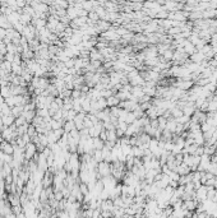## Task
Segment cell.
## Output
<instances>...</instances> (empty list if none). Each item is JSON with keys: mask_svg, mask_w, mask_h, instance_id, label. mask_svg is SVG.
I'll return each mask as SVG.
<instances>
[{"mask_svg": "<svg viewBox=\"0 0 217 218\" xmlns=\"http://www.w3.org/2000/svg\"><path fill=\"white\" fill-rule=\"evenodd\" d=\"M175 120L178 121V122H180V124H186V122H189V121H190V116L181 115V116H179V117H176Z\"/></svg>", "mask_w": 217, "mask_h": 218, "instance_id": "22", "label": "cell"}, {"mask_svg": "<svg viewBox=\"0 0 217 218\" xmlns=\"http://www.w3.org/2000/svg\"><path fill=\"white\" fill-rule=\"evenodd\" d=\"M189 60L192 63H195V64H200L203 60H205V54H202L200 51H195L192 55H189Z\"/></svg>", "mask_w": 217, "mask_h": 218, "instance_id": "8", "label": "cell"}, {"mask_svg": "<svg viewBox=\"0 0 217 218\" xmlns=\"http://www.w3.org/2000/svg\"><path fill=\"white\" fill-rule=\"evenodd\" d=\"M36 153H37L36 144L33 142H28L26 144V147H24V157H26V159H28V161L32 159Z\"/></svg>", "mask_w": 217, "mask_h": 218, "instance_id": "2", "label": "cell"}, {"mask_svg": "<svg viewBox=\"0 0 217 218\" xmlns=\"http://www.w3.org/2000/svg\"><path fill=\"white\" fill-rule=\"evenodd\" d=\"M157 120H158V128H160L161 130H164V129L166 128V124H167V119L164 117V116H158Z\"/></svg>", "mask_w": 217, "mask_h": 218, "instance_id": "19", "label": "cell"}, {"mask_svg": "<svg viewBox=\"0 0 217 218\" xmlns=\"http://www.w3.org/2000/svg\"><path fill=\"white\" fill-rule=\"evenodd\" d=\"M14 55H16V54H12V52H7L5 55H4V60H7V61H10V63H13V60H14Z\"/></svg>", "mask_w": 217, "mask_h": 218, "instance_id": "24", "label": "cell"}, {"mask_svg": "<svg viewBox=\"0 0 217 218\" xmlns=\"http://www.w3.org/2000/svg\"><path fill=\"white\" fill-rule=\"evenodd\" d=\"M181 110H183V114H184V115H186V116H192V115L194 114V111L197 110V107H195V103H194V102L188 101V102L185 103V106L181 108Z\"/></svg>", "mask_w": 217, "mask_h": 218, "instance_id": "5", "label": "cell"}, {"mask_svg": "<svg viewBox=\"0 0 217 218\" xmlns=\"http://www.w3.org/2000/svg\"><path fill=\"white\" fill-rule=\"evenodd\" d=\"M183 49H184V52H186L188 55H192V54H194L195 51H197V49H195V46L189 41L188 38L184 41V45H183Z\"/></svg>", "mask_w": 217, "mask_h": 218, "instance_id": "9", "label": "cell"}, {"mask_svg": "<svg viewBox=\"0 0 217 218\" xmlns=\"http://www.w3.org/2000/svg\"><path fill=\"white\" fill-rule=\"evenodd\" d=\"M88 19L92 21L93 23H96L100 19V17H99V14L94 10H91V12H88Z\"/></svg>", "mask_w": 217, "mask_h": 218, "instance_id": "21", "label": "cell"}, {"mask_svg": "<svg viewBox=\"0 0 217 218\" xmlns=\"http://www.w3.org/2000/svg\"><path fill=\"white\" fill-rule=\"evenodd\" d=\"M2 120H3L4 126H10L12 124H14L16 116H13L12 114H9V115H3V116H2Z\"/></svg>", "mask_w": 217, "mask_h": 218, "instance_id": "11", "label": "cell"}, {"mask_svg": "<svg viewBox=\"0 0 217 218\" xmlns=\"http://www.w3.org/2000/svg\"><path fill=\"white\" fill-rule=\"evenodd\" d=\"M5 37H7V30L0 27V40H4Z\"/></svg>", "mask_w": 217, "mask_h": 218, "instance_id": "25", "label": "cell"}, {"mask_svg": "<svg viewBox=\"0 0 217 218\" xmlns=\"http://www.w3.org/2000/svg\"><path fill=\"white\" fill-rule=\"evenodd\" d=\"M195 199L198 201H203L207 199V186L206 185H200L195 190Z\"/></svg>", "mask_w": 217, "mask_h": 218, "instance_id": "4", "label": "cell"}, {"mask_svg": "<svg viewBox=\"0 0 217 218\" xmlns=\"http://www.w3.org/2000/svg\"><path fill=\"white\" fill-rule=\"evenodd\" d=\"M27 122V120L24 119V116L23 115H21V116H18V117H16V121H14V124L17 125V126H21V125H23V124H26ZM30 124V122H28Z\"/></svg>", "mask_w": 217, "mask_h": 218, "instance_id": "23", "label": "cell"}, {"mask_svg": "<svg viewBox=\"0 0 217 218\" xmlns=\"http://www.w3.org/2000/svg\"><path fill=\"white\" fill-rule=\"evenodd\" d=\"M94 28H96L97 33H104L111 28V23L109 21H105V19H99L94 23Z\"/></svg>", "mask_w": 217, "mask_h": 218, "instance_id": "3", "label": "cell"}, {"mask_svg": "<svg viewBox=\"0 0 217 218\" xmlns=\"http://www.w3.org/2000/svg\"><path fill=\"white\" fill-rule=\"evenodd\" d=\"M96 172H97V179H102L105 176L111 175V162H107V161L99 162L96 167Z\"/></svg>", "mask_w": 217, "mask_h": 218, "instance_id": "1", "label": "cell"}, {"mask_svg": "<svg viewBox=\"0 0 217 218\" xmlns=\"http://www.w3.org/2000/svg\"><path fill=\"white\" fill-rule=\"evenodd\" d=\"M52 182H54V173L50 172V171L47 170V171L45 172V175H44L41 184H42L44 187H49V186H52Z\"/></svg>", "mask_w": 217, "mask_h": 218, "instance_id": "6", "label": "cell"}, {"mask_svg": "<svg viewBox=\"0 0 217 218\" xmlns=\"http://www.w3.org/2000/svg\"><path fill=\"white\" fill-rule=\"evenodd\" d=\"M176 172H178L180 176H181V175H186V173L190 172V167H189V166L186 165V163L181 162L180 165L178 166V168H176Z\"/></svg>", "mask_w": 217, "mask_h": 218, "instance_id": "12", "label": "cell"}, {"mask_svg": "<svg viewBox=\"0 0 217 218\" xmlns=\"http://www.w3.org/2000/svg\"><path fill=\"white\" fill-rule=\"evenodd\" d=\"M23 111H24V106L23 105H16V106L12 107V115L16 116V117L21 116L23 114Z\"/></svg>", "mask_w": 217, "mask_h": 218, "instance_id": "13", "label": "cell"}, {"mask_svg": "<svg viewBox=\"0 0 217 218\" xmlns=\"http://www.w3.org/2000/svg\"><path fill=\"white\" fill-rule=\"evenodd\" d=\"M0 68H2V69H3L5 73H8V74L12 73V63H10V61H7V60L2 61V63H0Z\"/></svg>", "mask_w": 217, "mask_h": 218, "instance_id": "18", "label": "cell"}, {"mask_svg": "<svg viewBox=\"0 0 217 218\" xmlns=\"http://www.w3.org/2000/svg\"><path fill=\"white\" fill-rule=\"evenodd\" d=\"M203 147H205V154H208V156H213V154L216 153V147H217V144H211V145H207V144H205Z\"/></svg>", "mask_w": 217, "mask_h": 218, "instance_id": "16", "label": "cell"}, {"mask_svg": "<svg viewBox=\"0 0 217 218\" xmlns=\"http://www.w3.org/2000/svg\"><path fill=\"white\" fill-rule=\"evenodd\" d=\"M27 134L30 135V137L32 138L33 135H36L37 134V130H36V126H35V124H28V128H27Z\"/></svg>", "mask_w": 217, "mask_h": 218, "instance_id": "20", "label": "cell"}, {"mask_svg": "<svg viewBox=\"0 0 217 218\" xmlns=\"http://www.w3.org/2000/svg\"><path fill=\"white\" fill-rule=\"evenodd\" d=\"M0 147H2V152L7 153V154H13L14 153V145H13L8 140H3L0 143Z\"/></svg>", "mask_w": 217, "mask_h": 218, "instance_id": "7", "label": "cell"}, {"mask_svg": "<svg viewBox=\"0 0 217 218\" xmlns=\"http://www.w3.org/2000/svg\"><path fill=\"white\" fill-rule=\"evenodd\" d=\"M105 145V140H102L100 137L93 138V148L94 149H102Z\"/></svg>", "mask_w": 217, "mask_h": 218, "instance_id": "17", "label": "cell"}, {"mask_svg": "<svg viewBox=\"0 0 217 218\" xmlns=\"http://www.w3.org/2000/svg\"><path fill=\"white\" fill-rule=\"evenodd\" d=\"M106 102H107V107H113V106H119L120 103V100L116 94H111L106 98Z\"/></svg>", "mask_w": 217, "mask_h": 218, "instance_id": "10", "label": "cell"}, {"mask_svg": "<svg viewBox=\"0 0 217 218\" xmlns=\"http://www.w3.org/2000/svg\"><path fill=\"white\" fill-rule=\"evenodd\" d=\"M23 116H24V119L27 120V122H31L33 121V119H35V116H36V110H28V111H23V114H22Z\"/></svg>", "mask_w": 217, "mask_h": 218, "instance_id": "14", "label": "cell"}, {"mask_svg": "<svg viewBox=\"0 0 217 218\" xmlns=\"http://www.w3.org/2000/svg\"><path fill=\"white\" fill-rule=\"evenodd\" d=\"M64 130H65V133H69V131H72L73 129H77L75 128V124H74V120H66L65 122H64Z\"/></svg>", "mask_w": 217, "mask_h": 218, "instance_id": "15", "label": "cell"}]
</instances>
